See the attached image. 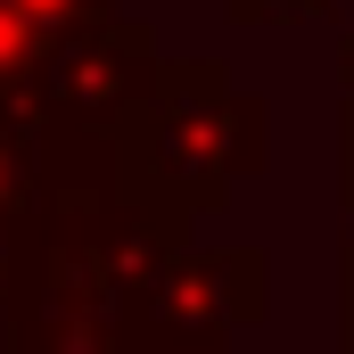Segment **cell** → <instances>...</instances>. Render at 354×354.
I'll use <instances>...</instances> for the list:
<instances>
[{
  "mask_svg": "<svg viewBox=\"0 0 354 354\" xmlns=\"http://www.w3.org/2000/svg\"><path fill=\"white\" fill-rule=\"evenodd\" d=\"M264 99L231 83L223 58H157L140 107L115 132V181L165 223H198L231 206V189L264 174Z\"/></svg>",
  "mask_w": 354,
  "mask_h": 354,
  "instance_id": "6da1fadb",
  "label": "cell"
},
{
  "mask_svg": "<svg viewBox=\"0 0 354 354\" xmlns=\"http://www.w3.org/2000/svg\"><path fill=\"white\" fill-rule=\"evenodd\" d=\"M272 272L256 248H174L124 305L115 346L124 354H239V330L264 322Z\"/></svg>",
  "mask_w": 354,
  "mask_h": 354,
  "instance_id": "7a4b0ae2",
  "label": "cell"
},
{
  "mask_svg": "<svg viewBox=\"0 0 354 354\" xmlns=\"http://www.w3.org/2000/svg\"><path fill=\"white\" fill-rule=\"evenodd\" d=\"M157 75V33L140 17H99L75 25L41 50L33 83L17 91V107L50 132H91V140H115L124 115L140 107V91Z\"/></svg>",
  "mask_w": 354,
  "mask_h": 354,
  "instance_id": "3957f363",
  "label": "cell"
},
{
  "mask_svg": "<svg viewBox=\"0 0 354 354\" xmlns=\"http://www.w3.org/2000/svg\"><path fill=\"white\" fill-rule=\"evenodd\" d=\"M8 354H124L115 322L91 305H50V297H8Z\"/></svg>",
  "mask_w": 354,
  "mask_h": 354,
  "instance_id": "277c9868",
  "label": "cell"
},
{
  "mask_svg": "<svg viewBox=\"0 0 354 354\" xmlns=\"http://www.w3.org/2000/svg\"><path fill=\"white\" fill-rule=\"evenodd\" d=\"M41 214V124L0 99V239H17Z\"/></svg>",
  "mask_w": 354,
  "mask_h": 354,
  "instance_id": "5b68a950",
  "label": "cell"
},
{
  "mask_svg": "<svg viewBox=\"0 0 354 354\" xmlns=\"http://www.w3.org/2000/svg\"><path fill=\"white\" fill-rule=\"evenodd\" d=\"M41 50H50V33H41L33 17H17V8L0 0V99H17V91L33 83V66H41Z\"/></svg>",
  "mask_w": 354,
  "mask_h": 354,
  "instance_id": "8992f818",
  "label": "cell"
},
{
  "mask_svg": "<svg viewBox=\"0 0 354 354\" xmlns=\"http://www.w3.org/2000/svg\"><path fill=\"white\" fill-rule=\"evenodd\" d=\"M17 17H33L50 41L58 33H75V25H99V17H115V0H8Z\"/></svg>",
  "mask_w": 354,
  "mask_h": 354,
  "instance_id": "52a82bcc",
  "label": "cell"
},
{
  "mask_svg": "<svg viewBox=\"0 0 354 354\" xmlns=\"http://www.w3.org/2000/svg\"><path fill=\"white\" fill-rule=\"evenodd\" d=\"M239 25H330L338 0H231Z\"/></svg>",
  "mask_w": 354,
  "mask_h": 354,
  "instance_id": "ba28073f",
  "label": "cell"
},
{
  "mask_svg": "<svg viewBox=\"0 0 354 354\" xmlns=\"http://www.w3.org/2000/svg\"><path fill=\"white\" fill-rule=\"evenodd\" d=\"M338 140H346V174H354V33L338 41Z\"/></svg>",
  "mask_w": 354,
  "mask_h": 354,
  "instance_id": "9c48e42d",
  "label": "cell"
},
{
  "mask_svg": "<svg viewBox=\"0 0 354 354\" xmlns=\"http://www.w3.org/2000/svg\"><path fill=\"white\" fill-rule=\"evenodd\" d=\"M338 346L354 354V256H346V280H338Z\"/></svg>",
  "mask_w": 354,
  "mask_h": 354,
  "instance_id": "30bf717a",
  "label": "cell"
},
{
  "mask_svg": "<svg viewBox=\"0 0 354 354\" xmlns=\"http://www.w3.org/2000/svg\"><path fill=\"white\" fill-rule=\"evenodd\" d=\"M338 239H346V256H354V174H338Z\"/></svg>",
  "mask_w": 354,
  "mask_h": 354,
  "instance_id": "8fae6325",
  "label": "cell"
},
{
  "mask_svg": "<svg viewBox=\"0 0 354 354\" xmlns=\"http://www.w3.org/2000/svg\"><path fill=\"white\" fill-rule=\"evenodd\" d=\"M0 313H8V239H0Z\"/></svg>",
  "mask_w": 354,
  "mask_h": 354,
  "instance_id": "7c38bea8",
  "label": "cell"
}]
</instances>
